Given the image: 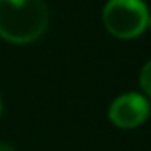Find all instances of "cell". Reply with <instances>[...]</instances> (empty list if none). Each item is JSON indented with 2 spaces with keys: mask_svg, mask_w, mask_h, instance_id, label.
<instances>
[{
  "mask_svg": "<svg viewBox=\"0 0 151 151\" xmlns=\"http://www.w3.org/2000/svg\"><path fill=\"white\" fill-rule=\"evenodd\" d=\"M48 27L45 0H0V37L27 45L43 36Z\"/></svg>",
  "mask_w": 151,
  "mask_h": 151,
  "instance_id": "cell-1",
  "label": "cell"
},
{
  "mask_svg": "<svg viewBox=\"0 0 151 151\" xmlns=\"http://www.w3.org/2000/svg\"><path fill=\"white\" fill-rule=\"evenodd\" d=\"M149 14L142 0H109L103 9L107 30L119 39L137 37L147 25Z\"/></svg>",
  "mask_w": 151,
  "mask_h": 151,
  "instance_id": "cell-2",
  "label": "cell"
},
{
  "mask_svg": "<svg viewBox=\"0 0 151 151\" xmlns=\"http://www.w3.org/2000/svg\"><path fill=\"white\" fill-rule=\"evenodd\" d=\"M149 116V103L137 93H128L114 100L109 110L110 121L119 128H135Z\"/></svg>",
  "mask_w": 151,
  "mask_h": 151,
  "instance_id": "cell-3",
  "label": "cell"
},
{
  "mask_svg": "<svg viewBox=\"0 0 151 151\" xmlns=\"http://www.w3.org/2000/svg\"><path fill=\"white\" fill-rule=\"evenodd\" d=\"M140 86L144 89V93L151 98V60L142 68L140 71Z\"/></svg>",
  "mask_w": 151,
  "mask_h": 151,
  "instance_id": "cell-4",
  "label": "cell"
},
{
  "mask_svg": "<svg viewBox=\"0 0 151 151\" xmlns=\"http://www.w3.org/2000/svg\"><path fill=\"white\" fill-rule=\"evenodd\" d=\"M0 151H14V147L7 142H0Z\"/></svg>",
  "mask_w": 151,
  "mask_h": 151,
  "instance_id": "cell-5",
  "label": "cell"
},
{
  "mask_svg": "<svg viewBox=\"0 0 151 151\" xmlns=\"http://www.w3.org/2000/svg\"><path fill=\"white\" fill-rule=\"evenodd\" d=\"M147 25H149V27H151V16H149V20H147Z\"/></svg>",
  "mask_w": 151,
  "mask_h": 151,
  "instance_id": "cell-6",
  "label": "cell"
},
{
  "mask_svg": "<svg viewBox=\"0 0 151 151\" xmlns=\"http://www.w3.org/2000/svg\"><path fill=\"white\" fill-rule=\"evenodd\" d=\"M0 112H2V101H0Z\"/></svg>",
  "mask_w": 151,
  "mask_h": 151,
  "instance_id": "cell-7",
  "label": "cell"
}]
</instances>
